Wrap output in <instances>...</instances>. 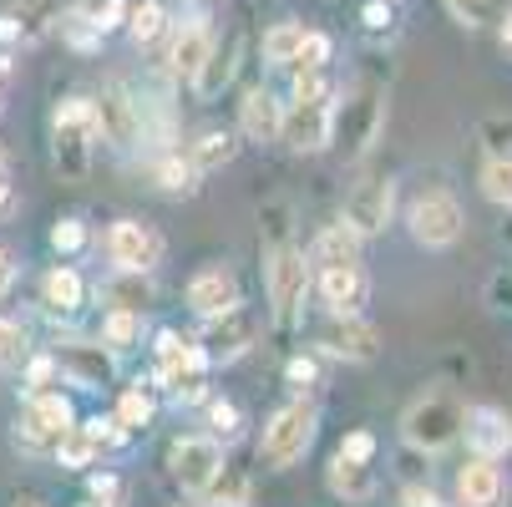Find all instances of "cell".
<instances>
[{"label": "cell", "mask_w": 512, "mask_h": 507, "mask_svg": "<svg viewBox=\"0 0 512 507\" xmlns=\"http://www.w3.org/2000/svg\"><path fill=\"white\" fill-rule=\"evenodd\" d=\"M264 284H269V310L279 325H295L300 320V305L310 295V264L295 244H274L269 249V269H264Z\"/></svg>", "instance_id": "3957f363"}, {"label": "cell", "mask_w": 512, "mask_h": 507, "mask_svg": "<svg viewBox=\"0 0 512 507\" xmlns=\"http://www.w3.org/2000/svg\"><path fill=\"white\" fill-rule=\"evenodd\" d=\"M340 457H355V462H371V457H376V437H371V431H350V437L340 442Z\"/></svg>", "instance_id": "f6af8a7d"}, {"label": "cell", "mask_w": 512, "mask_h": 507, "mask_svg": "<svg viewBox=\"0 0 512 507\" xmlns=\"http://www.w3.org/2000/svg\"><path fill=\"white\" fill-rule=\"evenodd\" d=\"M21 426H26V442H31V447H56L77 421H71V401H66V396L36 391V396L26 401V421H21Z\"/></svg>", "instance_id": "5bb4252c"}, {"label": "cell", "mask_w": 512, "mask_h": 507, "mask_svg": "<svg viewBox=\"0 0 512 507\" xmlns=\"http://www.w3.org/2000/svg\"><path fill=\"white\" fill-rule=\"evenodd\" d=\"M97 97H66L56 107V122H51V148H56V168L61 178L82 183L87 178V163H92V142H97Z\"/></svg>", "instance_id": "6da1fadb"}, {"label": "cell", "mask_w": 512, "mask_h": 507, "mask_svg": "<svg viewBox=\"0 0 512 507\" xmlns=\"http://www.w3.org/2000/svg\"><path fill=\"white\" fill-rule=\"evenodd\" d=\"M107 254H112L117 269L148 274V269H158V259H163V239H158V229H148V224L122 219V224H112V234H107Z\"/></svg>", "instance_id": "4fadbf2b"}, {"label": "cell", "mask_w": 512, "mask_h": 507, "mask_svg": "<svg viewBox=\"0 0 512 507\" xmlns=\"http://www.w3.org/2000/svg\"><path fill=\"white\" fill-rule=\"evenodd\" d=\"M497 41H502V56L512 61V11H507V21H502V31H497Z\"/></svg>", "instance_id": "816d5d0a"}, {"label": "cell", "mask_w": 512, "mask_h": 507, "mask_svg": "<svg viewBox=\"0 0 512 507\" xmlns=\"http://www.w3.org/2000/svg\"><path fill=\"white\" fill-rule=\"evenodd\" d=\"M208 51H213V31H208L203 21H188V26L173 36V46H168V71H173V77H188V82H193Z\"/></svg>", "instance_id": "44dd1931"}, {"label": "cell", "mask_w": 512, "mask_h": 507, "mask_svg": "<svg viewBox=\"0 0 512 507\" xmlns=\"http://www.w3.org/2000/svg\"><path fill=\"white\" fill-rule=\"evenodd\" d=\"M330 61V36L325 31H305L300 36V51H295V66L300 71H320Z\"/></svg>", "instance_id": "f35d334b"}, {"label": "cell", "mask_w": 512, "mask_h": 507, "mask_svg": "<svg viewBox=\"0 0 512 507\" xmlns=\"http://www.w3.org/2000/svg\"><path fill=\"white\" fill-rule=\"evenodd\" d=\"M51 244H56L61 254H77V249L87 244V229H82L77 219H61V224L51 229Z\"/></svg>", "instance_id": "b9f144b4"}, {"label": "cell", "mask_w": 512, "mask_h": 507, "mask_svg": "<svg viewBox=\"0 0 512 507\" xmlns=\"http://www.w3.org/2000/svg\"><path fill=\"white\" fill-rule=\"evenodd\" d=\"M234 56H239V46H234V41H229V46H213V51L203 56L198 77H193V92H198L203 102H213L218 92L229 87V77H234Z\"/></svg>", "instance_id": "4316f807"}, {"label": "cell", "mask_w": 512, "mask_h": 507, "mask_svg": "<svg viewBox=\"0 0 512 507\" xmlns=\"http://www.w3.org/2000/svg\"><path fill=\"white\" fill-rule=\"evenodd\" d=\"M477 137H482V148H487L492 158H507V153H512V117H487V122L477 127Z\"/></svg>", "instance_id": "74e56055"}, {"label": "cell", "mask_w": 512, "mask_h": 507, "mask_svg": "<svg viewBox=\"0 0 512 507\" xmlns=\"http://www.w3.org/2000/svg\"><path fill=\"white\" fill-rule=\"evenodd\" d=\"M208 421H213V431H224V437H239V406L234 401H213Z\"/></svg>", "instance_id": "ee69618b"}, {"label": "cell", "mask_w": 512, "mask_h": 507, "mask_svg": "<svg viewBox=\"0 0 512 507\" xmlns=\"http://www.w3.org/2000/svg\"><path fill=\"white\" fill-rule=\"evenodd\" d=\"M163 26H168V16H163L158 0H142V6H127V36H132L137 46L158 41V36H163Z\"/></svg>", "instance_id": "4dcf8cb0"}, {"label": "cell", "mask_w": 512, "mask_h": 507, "mask_svg": "<svg viewBox=\"0 0 512 507\" xmlns=\"http://www.w3.org/2000/svg\"><path fill=\"white\" fill-rule=\"evenodd\" d=\"M173 477L183 482V492H213V482L224 477V452L213 437H183L173 447Z\"/></svg>", "instance_id": "8fae6325"}, {"label": "cell", "mask_w": 512, "mask_h": 507, "mask_svg": "<svg viewBox=\"0 0 512 507\" xmlns=\"http://www.w3.org/2000/svg\"><path fill=\"white\" fill-rule=\"evenodd\" d=\"M360 16H365V26H371V31H391V6H386V0H371Z\"/></svg>", "instance_id": "c3c4849f"}, {"label": "cell", "mask_w": 512, "mask_h": 507, "mask_svg": "<svg viewBox=\"0 0 512 507\" xmlns=\"http://www.w3.org/2000/svg\"><path fill=\"white\" fill-rule=\"evenodd\" d=\"M92 502H107V507H117V497H122V482L112 477V472H92Z\"/></svg>", "instance_id": "bcb514c9"}, {"label": "cell", "mask_w": 512, "mask_h": 507, "mask_svg": "<svg viewBox=\"0 0 512 507\" xmlns=\"http://www.w3.org/2000/svg\"><path fill=\"white\" fill-rule=\"evenodd\" d=\"M310 264H320V269H350V264H360V234L350 224L320 229V239L310 249Z\"/></svg>", "instance_id": "603a6c76"}, {"label": "cell", "mask_w": 512, "mask_h": 507, "mask_svg": "<svg viewBox=\"0 0 512 507\" xmlns=\"http://www.w3.org/2000/svg\"><path fill=\"white\" fill-rule=\"evenodd\" d=\"M56 376H61V366H56V355L26 360V386H31V396H36V391H46V386H56Z\"/></svg>", "instance_id": "60d3db41"}, {"label": "cell", "mask_w": 512, "mask_h": 507, "mask_svg": "<svg viewBox=\"0 0 512 507\" xmlns=\"http://www.w3.org/2000/svg\"><path fill=\"white\" fill-rule=\"evenodd\" d=\"M102 300H107L112 310L142 315V310L153 305V284H148V274H137V269H117V274L102 284Z\"/></svg>", "instance_id": "d4e9b609"}, {"label": "cell", "mask_w": 512, "mask_h": 507, "mask_svg": "<svg viewBox=\"0 0 512 507\" xmlns=\"http://www.w3.org/2000/svg\"><path fill=\"white\" fill-rule=\"evenodd\" d=\"M56 457H61V467H87L97 457V447H92V437H87L82 426H71L66 437L56 442Z\"/></svg>", "instance_id": "e575fe53"}, {"label": "cell", "mask_w": 512, "mask_h": 507, "mask_svg": "<svg viewBox=\"0 0 512 507\" xmlns=\"http://www.w3.org/2000/svg\"><path fill=\"white\" fill-rule=\"evenodd\" d=\"M11 279H16V264H11V254H6V249H0V295L11 289Z\"/></svg>", "instance_id": "f907efd6"}, {"label": "cell", "mask_w": 512, "mask_h": 507, "mask_svg": "<svg viewBox=\"0 0 512 507\" xmlns=\"http://www.w3.org/2000/svg\"><path fill=\"white\" fill-rule=\"evenodd\" d=\"M97 132L102 142H112V148H137V137H142V117H137V102L112 87L97 97Z\"/></svg>", "instance_id": "9a60e30c"}, {"label": "cell", "mask_w": 512, "mask_h": 507, "mask_svg": "<svg viewBox=\"0 0 512 507\" xmlns=\"http://www.w3.org/2000/svg\"><path fill=\"white\" fill-rule=\"evenodd\" d=\"M457 497H462V507H502L507 482H502V472L487 457H472L462 467V477H457Z\"/></svg>", "instance_id": "ffe728a7"}, {"label": "cell", "mask_w": 512, "mask_h": 507, "mask_svg": "<svg viewBox=\"0 0 512 507\" xmlns=\"http://www.w3.org/2000/svg\"><path fill=\"white\" fill-rule=\"evenodd\" d=\"M254 340H259V315L249 305H234L224 315H208V325L198 335V350L208 355V366H218V360H239Z\"/></svg>", "instance_id": "52a82bcc"}, {"label": "cell", "mask_w": 512, "mask_h": 507, "mask_svg": "<svg viewBox=\"0 0 512 507\" xmlns=\"http://www.w3.org/2000/svg\"><path fill=\"white\" fill-rule=\"evenodd\" d=\"M56 366H61V376H66L71 386H82V391H102V386H112V376H117L112 350H102V345H92V340L61 345V350H56Z\"/></svg>", "instance_id": "7c38bea8"}, {"label": "cell", "mask_w": 512, "mask_h": 507, "mask_svg": "<svg viewBox=\"0 0 512 507\" xmlns=\"http://www.w3.org/2000/svg\"><path fill=\"white\" fill-rule=\"evenodd\" d=\"M117 421L127 426V431H142L153 421V401H148V391H122V401H117Z\"/></svg>", "instance_id": "d590c367"}, {"label": "cell", "mask_w": 512, "mask_h": 507, "mask_svg": "<svg viewBox=\"0 0 512 507\" xmlns=\"http://www.w3.org/2000/svg\"><path fill=\"white\" fill-rule=\"evenodd\" d=\"M330 127H335V97H315V102H295L279 122V137L295 153H325L330 148Z\"/></svg>", "instance_id": "9c48e42d"}, {"label": "cell", "mask_w": 512, "mask_h": 507, "mask_svg": "<svg viewBox=\"0 0 512 507\" xmlns=\"http://www.w3.org/2000/svg\"><path fill=\"white\" fill-rule=\"evenodd\" d=\"M11 208V158L0 153V213Z\"/></svg>", "instance_id": "681fc988"}, {"label": "cell", "mask_w": 512, "mask_h": 507, "mask_svg": "<svg viewBox=\"0 0 512 507\" xmlns=\"http://www.w3.org/2000/svg\"><path fill=\"white\" fill-rule=\"evenodd\" d=\"M300 36H305V26H300V21H279V26L264 36V61H269V66H295Z\"/></svg>", "instance_id": "f546056e"}, {"label": "cell", "mask_w": 512, "mask_h": 507, "mask_svg": "<svg viewBox=\"0 0 512 507\" xmlns=\"http://www.w3.org/2000/svg\"><path fill=\"white\" fill-rule=\"evenodd\" d=\"M198 178H203V173L193 168V158H183V153L158 158V183H163V193H193Z\"/></svg>", "instance_id": "1f68e13d"}, {"label": "cell", "mask_w": 512, "mask_h": 507, "mask_svg": "<svg viewBox=\"0 0 512 507\" xmlns=\"http://www.w3.org/2000/svg\"><path fill=\"white\" fill-rule=\"evenodd\" d=\"M482 193H487L492 203L512 208V153H507V158H492V163L482 168Z\"/></svg>", "instance_id": "836d02e7"}, {"label": "cell", "mask_w": 512, "mask_h": 507, "mask_svg": "<svg viewBox=\"0 0 512 507\" xmlns=\"http://www.w3.org/2000/svg\"><path fill=\"white\" fill-rule=\"evenodd\" d=\"M320 295L330 305V315H360V305L371 300V279L360 264L350 269H320Z\"/></svg>", "instance_id": "d6986e66"}, {"label": "cell", "mask_w": 512, "mask_h": 507, "mask_svg": "<svg viewBox=\"0 0 512 507\" xmlns=\"http://www.w3.org/2000/svg\"><path fill=\"white\" fill-rule=\"evenodd\" d=\"M87 507H107V502H87Z\"/></svg>", "instance_id": "db71d44e"}, {"label": "cell", "mask_w": 512, "mask_h": 507, "mask_svg": "<svg viewBox=\"0 0 512 507\" xmlns=\"http://www.w3.org/2000/svg\"><path fill=\"white\" fill-rule=\"evenodd\" d=\"M188 305H193L203 320L234 310V305H239V279H234V269H224V264L198 269V274L188 279Z\"/></svg>", "instance_id": "ac0fdd59"}, {"label": "cell", "mask_w": 512, "mask_h": 507, "mask_svg": "<svg viewBox=\"0 0 512 507\" xmlns=\"http://www.w3.org/2000/svg\"><path fill=\"white\" fill-rule=\"evenodd\" d=\"M462 421H467V411H462L457 401L426 396V401H416V406L406 411L401 437H406L416 452H442V447H452V442L462 437Z\"/></svg>", "instance_id": "277c9868"}, {"label": "cell", "mask_w": 512, "mask_h": 507, "mask_svg": "<svg viewBox=\"0 0 512 507\" xmlns=\"http://www.w3.org/2000/svg\"><path fill=\"white\" fill-rule=\"evenodd\" d=\"M462 431H467L472 457L497 462V457H507V452H512V421H507V411H497V406H477V411H467Z\"/></svg>", "instance_id": "2e32d148"}, {"label": "cell", "mask_w": 512, "mask_h": 507, "mask_svg": "<svg viewBox=\"0 0 512 507\" xmlns=\"http://www.w3.org/2000/svg\"><path fill=\"white\" fill-rule=\"evenodd\" d=\"M411 234L426 249H452L462 239V203L452 193H421L411 203Z\"/></svg>", "instance_id": "ba28073f"}, {"label": "cell", "mask_w": 512, "mask_h": 507, "mask_svg": "<svg viewBox=\"0 0 512 507\" xmlns=\"http://www.w3.org/2000/svg\"><path fill=\"white\" fill-rule=\"evenodd\" d=\"M92 26L107 36V31H117V26H127V0H102V6L92 11Z\"/></svg>", "instance_id": "7bdbcfd3"}, {"label": "cell", "mask_w": 512, "mask_h": 507, "mask_svg": "<svg viewBox=\"0 0 512 507\" xmlns=\"http://www.w3.org/2000/svg\"><path fill=\"white\" fill-rule=\"evenodd\" d=\"M102 335H107L112 350H132V345L142 340V315H132V310H112V315L102 320Z\"/></svg>", "instance_id": "d6a6232c"}, {"label": "cell", "mask_w": 512, "mask_h": 507, "mask_svg": "<svg viewBox=\"0 0 512 507\" xmlns=\"http://www.w3.org/2000/svg\"><path fill=\"white\" fill-rule=\"evenodd\" d=\"M447 11H452L457 26L477 31V26H487V21L497 16V0H447Z\"/></svg>", "instance_id": "8d00e7d4"}, {"label": "cell", "mask_w": 512, "mask_h": 507, "mask_svg": "<svg viewBox=\"0 0 512 507\" xmlns=\"http://www.w3.org/2000/svg\"><path fill=\"white\" fill-rule=\"evenodd\" d=\"M391 203H396L391 178H365V183L350 188V198H345V219H340V224H350L360 239H371V234H381V229L391 224Z\"/></svg>", "instance_id": "30bf717a"}, {"label": "cell", "mask_w": 512, "mask_h": 507, "mask_svg": "<svg viewBox=\"0 0 512 507\" xmlns=\"http://www.w3.org/2000/svg\"><path fill=\"white\" fill-rule=\"evenodd\" d=\"M0 92H6V61H0Z\"/></svg>", "instance_id": "f5cc1de1"}, {"label": "cell", "mask_w": 512, "mask_h": 507, "mask_svg": "<svg viewBox=\"0 0 512 507\" xmlns=\"http://www.w3.org/2000/svg\"><path fill=\"white\" fill-rule=\"evenodd\" d=\"M279 122H284V107L274 102V92L254 87L244 102H239V127L249 142H274L279 137Z\"/></svg>", "instance_id": "7402d4cb"}, {"label": "cell", "mask_w": 512, "mask_h": 507, "mask_svg": "<svg viewBox=\"0 0 512 507\" xmlns=\"http://www.w3.org/2000/svg\"><path fill=\"white\" fill-rule=\"evenodd\" d=\"M284 376H289V386H310V381H315V360H310V355H295V360L284 366Z\"/></svg>", "instance_id": "7dc6e473"}, {"label": "cell", "mask_w": 512, "mask_h": 507, "mask_svg": "<svg viewBox=\"0 0 512 507\" xmlns=\"http://www.w3.org/2000/svg\"><path fill=\"white\" fill-rule=\"evenodd\" d=\"M203 376H208V355L198 345H183L173 330H163L158 335V381L178 401H198L203 396Z\"/></svg>", "instance_id": "8992f818"}, {"label": "cell", "mask_w": 512, "mask_h": 507, "mask_svg": "<svg viewBox=\"0 0 512 507\" xmlns=\"http://www.w3.org/2000/svg\"><path fill=\"white\" fill-rule=\"evenodd\" d=\"M0 366H26V330L16 320H0Z\"/></svg>", "instance_id": "ab89813d"}, {"label": "cell", "mask_w": 512, "mask_h": 507, "mask_svg": "<svg viewBox=\"0 0 512 507\" xmlns=\"http://www.w3.org/2000/svg\"><path fill=\"white\" fill-rule=\"evenodd\" d=\"M11 31L21 41H41L46 31L61 26V0H11Z\"/></svg>", "instance_id": "cb8c5ba5"}, {"label": "cell", "mask_w": 512, "mask_h": 507, "mask_svg": "<svg viewBox=\"0 0 512 507\" xmlns=\"http://www.w3.org/2000/svg\"><path fill=\"white\" fill-rule=\"evenodd\" d=\"M330 492L345 497V502H365V497L376 492L371 462H355V457H340V452H335V462H330Z\"/></svg>", "instance_id": "484cf974"}, {"label": "cell", "mask_w": 512, "mask_h": 507, "mask_svg": "<svg viewBox=\"0 0 512 507\" xmlns=\"http://www.w3.org/2000/svg\"><path fill=\"white\" fill-rule=\"evenodd\" d=\"M431 507H442V502H431Z\"/></svg>", "instance_id": "11a10c76"}, {"label": "cell", "mask_w": 512, "mask_h": 507, "mask_svg": "<svg viewBox=\"0 0 512 507\" xmlns=\"http://www.w3.org/2000/svg\"><path fill=\"white\" fill-rule=\"evenodd\" d=\"M82 295H87V284H82L77 269H51L46 274V310L71 315V310H82Z\"/></svg>", "instance_id": "83f0119b"}, {"label": "cell", "mask_w": 512, "mask_h": 507, "mask_svg": "<svg viewBox=\"0 0 512 507\" xmlns=\"http://www.w3.org/2000/svg\"><path fill=\"white\" fill-rule=\"evenodd\" d=\"M315 442V406L295 401V406H284L274 411V421L264 426V442H259V462L264 467H289V462H300Z\"/></svg>", "instance_id": "5b68a950"}, {"label": "cell", "mask_w": 512, "mask_h": 507, "mask_svg": "<svg viewBox=\"0 0 512 507\" xmlns=\"http://www.w3.org/2000/svg\"><path fill=\"white\" fill-rule=\"evenodd\" d=\"M320 345H325L330 355H340V360H376L381 335H376V325H365L360 315H335V320L320 330Z\"/></svg>", "instance_id": "e0dca14e"}, {"label": "cell", "mask_w": 512, "mask_h": 507, "mask_svg": "<svg viewBox=\"0 0 512 507\" xmlns=\"http://www.w3.org/2000/svg\"><path fill=\"white\" fill-rule=\"evenodd\" d=\"M234 153H239V142H234V132H203L198 142H193V168L198 173H218L224 163H234Z\"/></svg>", "instance_id": "f1b7e54d"}, {"label": "cell", "mask_w": 512, "mask_h": 507, "mask_svg": "<svg viewBox=\"0 0 512 507\" xmlns=\"http://www.w3.org/2000/svg\"><path fill=\"white\" fill-rule=\"evenodd\" d=\"M381 117H386V92H381L376 82H360L355 92H345V102H335L330 142L340 137V142H345V158H360V153L376 142Z\"/></svg>", "instance_id": "7a4b0ae2"}]
</instances>
